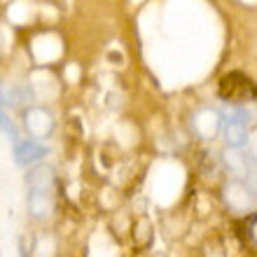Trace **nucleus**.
I'll return each instance as SVG.
<instances>
[{"mask_svg":"<svg viewBox=\"0 0 257 257\" xmlns=\"http://www.w3.org/2000/svg\"><path fill=\"white\" fill-rule=\"evenodd\" d=\"M220 98L227 103H243L257 98V84L248 80L243 73H227L220 80Z\"/></svg>","mask_w":257,"mask_h":257,"instance_id":"obj_1","label":"nucleus"},{"mask_svg":"<svg viewBox=\"0 0 257 257\" xmlns=\"http://www.w3.org/2000/svg\"><path fill=\"white\" fill-rule=\"evenodd\" d=\"M24 124H26L28 134L33 138H47L54 131V117L49 115L45 108H28Z\"/></svg>","mask_w":257,"mask_h":257,"instance_id":"obj_2","label":"nucleus"},{"mask_svg":"<svg viewBox=\"0 0 257 257\" xmlns=\"http://www.w3.org/2000/svg\"><path fill=\"white\" fill-rule=\"evenodd\" d=\"M220 124H222L220 112H217V110H210V108L199 110V112L194 115V119H192V128H194V134L199 136V138H203V141L215 138V134L220 131Z\"/></svg>","mask_w":257,"mask_h":257,"instance_id":"obj_3","label":"nucleus"},{"mask_svg":"<svg viewBox=\"0 0 257 257\" xmlns=\"http://www.w3.org/2000/svg\"><path fill=\"white\" fill-rule=\"evenodd\" d=\"M224 136L231 148H241L248 141V115L243 110H234L231 117L224 124Z\"/></svg>","mask_w":257,"mask_h":257,"instance_id":"obj_4","label":"nucleus"},{"mask_svg":"<svg viewBox=\"0 0 257 257\" xmlns=\"http://www.w3.org/2000/svg\"><path fill=\"white\" fill-rule=\"evenodd\" d=\"M45 155H47V148L40 145L38 141H21L14 145V162H17V166H31Z\"/></svg>","mask_w":257,"mask_h":257,"instance_id":"obj_5","label":"nucleus"},{"mask_svg":"<svg viewBox=\"0 0 257 257\" xmlns=\"http://www.w3.org/2000/svg\"><path fill=\"white\" fill-rule=\"evenodd\" d=\"M28 210H31L33 217H47L54 210L52 190H31V194H28Z\"/></svg>","mask_w":257,"mask_h":257,"instance_id":"obj_6","label":"nucleus"},{"mask_svg":"<svg viewBox=\"0 0 257 257\" xmlns=\"http://www.w3.org/2000/svg\"><path fill=\"white\" fill-rule=\"evenodd\" d=\"M227 201H229L231 210H238V213H245L250 208V192L245 190V185L241 183H231L227 185Z\"/></svg>","mask_w":257,"mask_h":257,"instance_id":"obj_7","label":"nucleus"},{"mask_svg":"<svg viewBox=\"0 0 257 257\" xmlns=\"http://www.w3.org/2000/svg\"><path fill=\"white\" fill-rule=\"evenodd\" d=\"M28 185H31V190H52V185H54V171L49 169V166H38L28 173Z\"/></svg>","mask_w":257,"mask_h":257,"instance_id":"obj_8","label":"nucleus"},{"mask_svg":"<svg viewBox=\"0 0 257 257\" xmlns=\"http://www.w3.org/2000/svg\"><path fill=\"white\" fill-rule=\"evenodd\" d=\"M3 131H5V136L10 138V141L17 145L19 143V136H17V128H14V124H12V119L7 117V112L3 110Z\"/></svg>","mask_w":257,"mask_h":257,"instance_id":"obj_9","label":"nucleus"},{"mask_svg":"<svg viewBox=\"0 0 257 257\" xmlns=\"http://www.w3.org/2000/svg\"><path fill=\"white\" fill-rule=\"evenodd\" d=\"M248 224H250V229H248V238H250L252 243H257V215L248 217Z\"/></svg>","mask_w":257,"mask_h":257,"instance_id":"obj_10","label":"nucleus"}]
</instances>
